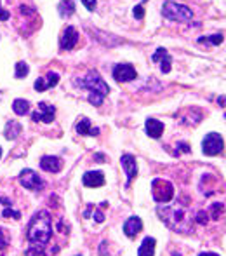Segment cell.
Returning <instances> with one entry per match:
<instances>
[{"instance_id": "cell-1", "label": "cell", "mask_w": 226, "mask_h": 256, "mask_svg": "<svg viewBox=\"0 0 226 256\" xmlns=\"http://www.w3.org/2000/svg\"><path fill=\"white\" fill-rule=\"evenodd\" d=\"M26 237L32 246H40L44 248L52 237L51 228V214L47 211H39L28 223Z\"/></svg>"}, {"instance_id": "cell-2", "label": "cell", "mask_w": 226, "mask_h": 256, "mask_svg": "<svg viewBox=\"0 0 226 256\" xmlns=\"http://www.w3.org/2000/svg\"><path fill=\"white\" fill-rule=\"evenodd\" d=\"M159 216L165 221L169 228L179 234H191L193 232V221H191L188 211L181 208V204L169 206V208H159Z\"/></svg>"}, {"instance_id": "cell-3", "label": "cell", "mask_w": 226, "mask_h": 256, "mask_svg": "<svg viewBox=\"0 0 226 256\" xmlns=\"http://www.w3.org/2000/svg\"><path fill=\"white\" fill-rule=\"evenodd\" d=\"M79 85L83 89H89V101H91L94 107H100L103 103L104 96L110 92L108 84L101 79L96 72H89L79 80Z\"/></svg>"}, {"instance_id": "cell-4", "label": "cell", "mask_w": 226, "mask_h": 256, "mask_svg": "<svg viewBox=\"0 0 226 256\" xmlns=\"http://www.w3.org/2000/svg\"><path fill=\"white\" fill-rule=\"evenodd\" d=\"M162 14L164 18L171 21H190L193 18L191 9H188L183 4H178V2H172V0H167L162 5Z\"/></svg>"}, {"instance_id": "cell-5", "label": "cell", "mask_w": 226, "mask_h": 256, "mask_svg": "<svg viewBox=\"0 0 226 256\" xmlns=\"http://www.w3.org/2000/svg\"><path fill=\"white\" fill-rule=\"evenodd\" d=\"M151 192H153V199L157 202H171L174 197V187L171 181L167 180H153L151 183Z\"/></svg>"}, {"instance_id": "cell-6", "label": "cell", "mask_w": 226, "mask_h": 256, "mask_svg": "<svg viewBox=\"0 0 226 256\" xmlns=\"http://www.w3.org/2000/svg\"><path fill=\"white\" fill-rule=\"evenodd\" d=\"M225 148V141L219 136L218 132H209L202 141V150L205 155L212 157V155H219Z\"/></svg>"}, {"instance_id": "cell-7", "label": "cell", "mask_w": 226, "mask_h": 256, "mask_svg": "<svg viewBox=\"0 0 226 256\" xmlns=\"http://www.w3.org/2000/svg\"><path fill=\"white\" fill-rule=\"evenodd\" d=\"M20 183L23 185L24 188H28V190H33V192H40L42 187H44L42 178H40L35 171H32V169H23V171L20 172Z\"/></svg>"}, {"instance_id": "cell-8", "label": "cell", "mask_w": 226, "mask_h": 256, "mask_svg": "<svg viewBox=\"0 0 226 256\" xmlns=\"http://www.w3.org/2000/svg\"><path fill=\"white\" fill-rule=\"evenodd\" d=\"M138 77V72L132 64L129 63H119L113 66V79L117 82H129V80H134Z\"/></svg>"}, {"instance_id": "cell-9", "label": "cell", "mask_w": 226, "mask_h": 256, "mask_svg": "<svg viewBox=\"0 0 226 256\" xmlns=\"http://www.w3.org/2000/svg\"><path fill=\"white\" fill-rule=\"evenodd\" d=\"M56 117V107L45 103V101H40L39 103V112L32 113V119L35 122H45V124H51Z\"/></svg>"}, {"instance_id": "cell-10", "label": "cell", "mask_w": 226, "mask_h": 256, "mask_svg": "<svg viewBox=\"0 0 226 256\" xmlns=\"http://www.w3.org/2000/svg\"><path fill=\"white\" fill-rule=\"evenodd\" d=\"M58 82H60V75L54 72H49L45 77H39V79L35 80V89L39 92H44L47 91V89L54 87Z\"/></svg>"}, {"instance_id": "cell-11", "label": "cell", "mask_w": 226, "mask_h": 256, "mask_svg": "<svg viewBox=\"0 0 226 256\" xmlns=\"http://www.w3.org/2000/svg\"><path fill=\"white\" fill-rule=\"evenodd\" d=\"M77 42H79V32L73 26H66L63 32V37H61V49L70 51V49L75 47Z\"/></svg>"}, {"instance_id": "cell-12", "label": "cell", "mask_w": 226, "mask_h": 256, "mask_svg": "<svg viewBox=\"0 0 226 256\" xmlns=\"http://www.w3.org/2000/svg\"><path fill=\"white\" fill-rule=\"evenodd\" d=\"M151 60H153L155 63H160V68H162L164 73L171 72V56H169L167 49L159 47L157 51H155V54H153V58H151Z\"/></svg>"}, {"instance_id": "cell-13", "label": "cell", "mask_w": 226, "mask_h": 256, "mask_svg": "<svg viewBox=\"0 0 226 256\" xmlns=\"http://www.w3.org/2000/svg\"><path fill=\"white\" fill-rule=\"evenodd\" d=\"M122 166L123 169H125L127 172V187H129V183H131L132 180L136 178V174H138V164H136V159L132 155H123L122 157Z\"/></svg>"}, {"instance_id": "cell-14", "label": "cell", "mask_w": 226, "mask_h": 256, "mask_svg": "<svg viewBox=\"0 0 226 256\" xmlns=\"http://www.w3.org/2000/svg\"><path fill=\"white\" fill-rule=\"evenodd\" d=\"M141 228H143V221L139 220L138 216H131L125 223H123V234L132 239V237H136L139 232H141Z\"/></svg>"}, {"instance_id": "cell-15", "label": "cell", "mask_w": 226, "mask_h": 256, "mask_svg": "<svg viewBox=\"0 0 226 256\" xmlns=\"http://www.w3.org/2000/svg\"><path fill=\"white\" fill-rule=\"evenodd\" d=\"M82 181L85 187L98 188L104 183V176H103V172H100V171H89L82 176Z\"/></svg>"}, {"instance_id": "cell-16", "label": "cell", "mask_w": 226, "mask_h": 256, "mask_svg": "<svg viewBox=\"0 0 226 256\" xmlns=\"http://www.w3.org/2000/svg\"><path fill=\"white\" fill-rule=\"evenodd\" d=\"M144 131H146V134L150 138H160L162 136V132H164V124L160 122V120L157 119H148L146 120V124H144Z\"/></svg>"}, {"instance_id": "cell-17", "label": "cell", "mask_w": 226, "mask_h": 256, "mask_svg": "<svg viewBox=\"0 0 226 256\" xmlns=\"http://www.w3.org/2000/svg\"><path fill=\"white\" fill-rule=\"evenodd\" d=\"M40 168L47 172H58L61 169V160L58 157H44L40 160Z\"/></svg>"}, {"instance_id": "cell-18", "label": "cell", "mask_w": 226, "mask_h": 256, "mask_svg": "<svg viewBox=\"0 0 226 256\" xmlns=\"http://www.w3.org/2000/svg\"><path fill=\"white\" fill-rule=\"evenodd\" d=\"M21 132V124L16 122V120H9L7 124H5V129H4V136L7 140H16L20 136Z\"/></svg>"}, {"instance_id": "cell-19", "label": "cell", "mask_w": 226, "mask_h": 256, "mask_svg": "<svg viewBox=\"0 0 226 256\" xmlns=\"http://www.w3.org/2000/svg\"><path fill=\"white\" fill-rule=\"evenodd\" d=\"M77 132H79V134H91V136H98V134H100V129H96V128H92L91 129V122H89V119H82L79 122V124H77Z\"/></svg>"}, {"instance_id": "cell-20", "label": "cell", "mask_w": 226, "mask_h": 256, "mask_svg": "<svg viewBox=\"0 0 226 256\" xmlns=\"http://www.w3.org/2000/svg\"><path fill=\"white\" fill-rule=\"evenodd\" d=\"M58 9H60V16L68 20L75 12V0H61Z\"/></svg>"}, {"instance_id": "cell-21", "label": "cell", "mask_w": 226, "mask_h": 256, "mask_svg": "<svg viewBox=\"0 0 226 256\" xmlns=\"http://www.w3.org/2000/svg\"><path fill=\"white\" fill-rule=\"evenodd\" d=\"M155 239L153 237H146V239L143 240V244L139 246V251L138 255L139 256H153L155 253Z\"/></svg>"}, {"instance_id": "cell-22", "label": "cell", "mask_w": 226, "mask_h": 256, "mask_svg": "<svg viewBox=\"0 0 226 256\" xmlns=\"http://www.w3.org/2000/svg\"><path fill=\"white\" fill-rule=\"evenodd\" d=\"M12 110H14V113H18V115H26V113L30 112V103H28L26 100H14Z\"/></svg>"}, {"instance_id": "cell-23", "label": "cell", "mask_w": 226, "mask_h": 256, "mask_svg": "<svg viewBox=\"0 0 226 256\" xmlns=\"http://www.w3.org/2000/svg\"><path fill=\"white\" fill-rule=\"evenodd\" d=\"M209 218H212V220H218L219 216H221L223 213H225V206L221 204V202H214V204L210 206V209H209Z\"/></svg>"}, {"instance_id": "cell-24", "label": "cell", "mask_w": 226, "mask_h": 256, "mask_svg": "<svg viewBox=\"0 0 226 256\" xmlns=\"http://www.w3.org/2000/svg\"><path fill=\"white\" fill-rule=\"evenodd\" d=\"M30 72V66H28L24 61H18L16 63V79H24Z\"/></svg>"}, {"instance_id": "cell-25", "label": "cell", "mask_w": 226, "mask_h": 256, "mask_svg": "<svg viewBox=\"0 0 226 256\" xmlns=\"http://www.w3.org/2000/svg\"><path fill=\"white\" fill-rule=\"evenodd\" d=\"M199 42L200 44H204V42H210V44L219 45L223 42V35L221 33H218V35H210V37H199Z\"/></svg>"}, {"instance_id": "cell-26", "label": "cell", "mask_w": 226, "mask_h": 256, "mask_svg": "<svg viewBox=\"0 0 226 256\" xmlns=\"http://www.w3.org/2000/svg\"><path fill=\"white\" fill-rule=\"evenodd\" d=\"M26 256H44V248H40V246H32V248L26 251Z\"/></svg>"}, {"instance_id": "cell-27", "label": "cell", "mask_w": 226, "mask_h": 256, "mask_svg": "<svg viewBox=\"0 0 226 256\" xmlns=\"http://www.w3.org/2000/svg\"><path fill=\"white\" fill-rule=\"evenodd\" d=\"M2 216H4V218H14V220H20V218H21V213H20V211H12V209L5 208L4 213H2Z\"/></svg>"}, {"instance_id": "cell-28", "label": "cell", "mask_w": 226, "mask_h": 256, "mask_svg": "<svg viewBox=\"0 0 226 256\" xmlns=\"http://www.w3.org/2000/svg\"><path fill=\"white\" fill-rule=\"evenodd\" d=\"M9 246V235L4 228H0V249H5Z\"/></svg>"}, {"instance_id": "cell-29", "label": "cell", "mask_w": 226, "mask_h": 256, "mask_svg": "<svg viewBox=\"0 0 226 256\" xmlns=\"http://www.w3.org/2000/svg\"><path fill=\"white\" fill-rule=\"evenodd\" d=\"M195 221L200 225H207V221H209V214L204 211H199L197 213V216H195Z\"/></svg>"}, {"instance_id": "cell-30", "label": "cell", "mask_w": 226, "mask_h": 256, "mask_svg": "<svg viewBox=\"0 0 226 256\" xmlns=\"http://www.w3.org/2000/svg\"><path fill=\"white\" fill-rule=\"evenodd\" d=\"M143 16H144V7H143V4H141V5H136V7H134V18H136V20H143Z\"/></svg>"}, {"instance_id": "cell-31", "label": "cell", "mask_w": 226, "mask_h": 256, "mask_svg": "<svg viewBox=\"0 0 226 256\" xmlns=\"http://www.w3.org/2000/svg\"><path fill=\"white\" fill-rule=\"evenodd\" d=\"M178 152L174 153V155H179L181 152H186V153H190V147H188V143H178Z\"/></svg>"}, {"instance_id": "cell-32", "label": "cell", "mask_w": 226, "mask_h": 256, "mask_svg": "<svg viewBox=\"0 0 226 256\" xmlns=\"http://www.w3.org/2000/svg\"><path fill=\"white\" fill-rule=\"evenodd\" d=\"M82 4L85 5V9H89V11H94L96 9V0H82Z\"/></svg>"}, {"instance_id": "cell-33", "label": "cell", "mask_w": 226, "mask_h": 256, "mask_svg": "<svg viewBox=\"0 0 226 256\" xmlns=\"http://www.w3.org/2000/svg\"><path fill=\"white\" fill-rule=\"evenodd\" d=\"M9 18H11V12L4 11V9H2V5H0V21H7Z\"/></svg>"}, {"instance_id": "cell-34", "label": "cell", "mask_w": 226, "mask_h": 256, "mask_svg": "<svg viewBox=\"0 0 226 256\" xmlns=\"http://www.w3.org/2000/svg\"><path fill=\"white\" fill-rule=\"evenodd\" d=\"M94 220H96V223H101V221H104V214L101 213V209H100V211H96Z\"/></svg>"}, {"instance_id": "cell-35", "label": "cell", "mask_w": 226, "mask_h": 256, "mask_svg": "<svg viewBox=\"0 0 226 256\" xmlns=\"http://www.w3.org/2000/svg\"><path fill=\"white\" fill-rule=\"evenodd\" d=\"M0 202H2V204H4V206H9V208H11V204H12L11 200L5 199V197H2V199H0Z\"/></svg>"}, {"instance_id": "cell-36", "label": "cell", "mask_w": 226, "mask_h": 256, "mask_svg": "<svg viewBox=\"0 0 226 256\" xmlns=\"http://www.w3.org/2000/svg\"><path fill=\"white\" fill-rule=\"evenodd\" d=\"M218 101H219V107H226V98L225 96H221Z\"/></svg>"}, {"instance_id": "cell-37", "label": "cell", "mask_w": 226, "mask_h": 256, "mask_svg": "<svg viewBox=\"0 0 226 256\" xmlns=\"http://www.w3.org/2000/svg\"><path fill=\"white\" fill-rule=\"evenodd\" d=\"M199 256H218L216 253H200Z\"/></svg>"}, {"instance_id": "cell-38", "label": "cell", "mask_w": 226, "mask_h": 256, "mask_svg": "<svg viewBox=\"0 0 226 256\" xmlns=\"http://www.w3.org/2000/svg\"><path fill=\"white\" fill-rule=\"evenodd\" d=\"M96 160H101V162H103L104 157H103V155H96Z\"/></svg>"}, {"instance_id": "cell-39", "label": "cell", "mask_w": 226, "mask_h": 256, "mask_svg": "<svg viewBox=\"0 0 226 256\" xmlns=\"http://www.w3.org/2000/svg\"><path fill=\"white\" fill-rule=\"evenodd\" d=\"M0 157H2V148H0Z\"/></svg>"}, {"instance_id": "cell-40", "label": "cell", "mask_w": 226, "mask_h": 256, "mask_svg": "<svg viewBox=\"0 0 226 256\" xmlns=\"http://www.w3.org/2000/svg\"><path fill=\"white\" fill-rule=\"evenodd\" d=\"M141 2H143V4H144V2H146V0H141Z\"/></svg>"}, {"instance_id": "cell-41", "label": "cell", "mask_w": 226, "mask_h": 256, "mask_svg": "<svg viewBox=\"0 0 226 256\" xmlns=\"http://www.w3.org/2000/svg\"><path fill=\"white\" fill-rule=\"evenodd\" d=\"M225 119H226V115H225Z\"/></svg>"}]
</instances>
